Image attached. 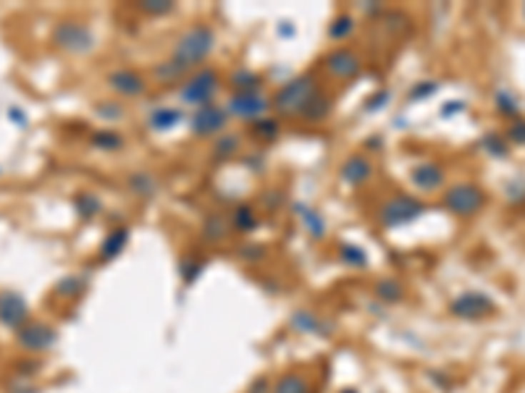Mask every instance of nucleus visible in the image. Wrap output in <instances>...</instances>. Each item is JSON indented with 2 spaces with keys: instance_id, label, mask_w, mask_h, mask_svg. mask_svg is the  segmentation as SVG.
Listing matches in <instances>:
<instances>
[{
  "instance_id": "nucleus-1",
  "label": "nucleus",
  "mask_w": 525,
  "mask_h": 393,
  "mask_svg": "<svg viewBox=\"0 0 525 393\" xmlns=\"http://www.w3.org/2000/svg\"><path fill=\"white\" fill-rule=\"evenodd\" d=\"M213 50H216V29L208 24H192L174 40L169 61L181 73H189L202 68Z\"/></svg>"
},
{
  "instance_id": "nucleus-2",
  "label": "nucleus",
  "mask_w": 525,
  "mask_h": 393,
  "mask_svg": "<svg viewBox=\"0 0 525 393\" xmlns=\"http://www.w3.org/2000/svg\"><path fill=\"white\" fill-rule=\"evenodd\" d=\"M321 92L324 89H321V84H318L313 73H302V76L289 79L271 97V108H274L279 118H302Z\"/></svg>"
},
{
  "instance_id": "nucleus-3",
  "label": "nucleus",
  "mask_w": 525,
  "mask_h": 393,
  "mask_svg": "<svg viewBox=\"0 0 525 393\" xmlns=\"http://www.w3.org/2000/svg\"><path fill=\"white\" fill-rule=\"evenodd\" d=\"M219 89H221L219 71L210 68V66H202V68L192 71L179 84V100L186 105H194V108H202V105H210V100L219 95Z\"/></svg>"
},
{
  "instance_id": "nucleus-4",
  "label": "nucleus",
  "mask_w": 525,
  "mask_h": 393,
  "mask_svg": "<svg viewBox=\"0 0 525 393\" xmlns=\"http://www.w3.org/2000/svg\"><path fill=\"white\" fill-rule=\"evenodd\" d=\"M50 42L56 45L58 50H64L69 56H87L95 50V34L87 24L81 21H74V19H64L53 26L50 32Z\"/></svg>"
},
{
  "instance_id": "nucleus-5",
  "label": "nucleus",
  "mask_w": 525,
  "mask_h": 393,
  "mask_svg": "<svg viewBox=\"0 0 525 393\" xmlns=\"http://www.w3.org/2000/svg\"><path fill=\"white\" fill-rule=\"evenodd\" d=\"M423 213H426V205L418 197H412V194H391L379 208V223L384 228H396V225L412 223Z\"/></svg>"
},
{
  "instance_id": "nucleus-6",
  "label": "nucleus",
  "mask_w": 525,
  "mask_h": 393,
  "mask_svg": "<svg viewBox=\"0 0 525 393\" xmlns=\"http://www.w3.org/2000/svg\"><path fill=\"white\" fill-rule=\"evenodd\" d=\"M229 118L234 116L239 121H247V123H255V121L266 118L271 108V97L263 92V89H250V92H231L226 103Z\"/></svg>"
},
{
  "instance_id": "nucleus-7",
  "label": "nucleus",
  "mask_w": 525,
  "mask_h": 393,
  "mask_svg": "<svg viewBox=\"0 0 525 393\" xmlns=\"http://www.w3.org/2000/svg\"><path fill=\"white\" fill-rule=\"evenodd\" d=\"M486 205V192L476 184H454L444 192V208L457 218L478 215Z\"/></svg>"
},
{
  "instance_id": "nucleus-8",
  "label": "nucleus",
  "mask_w": 525,
  "mask_h": 393,
  "mask_svg": "<svg viewBox=\"0 0 525 393\" xmlns=\"http://www.w3.org/2000/svg\"><path fill=\"white\" fill-rule=\"evenodd\" d=\"M324 71L334 81H355L363 73V58L357 56V50L339 45L324 58Z\"/></svg>"
},
{
  "instance_id": "nucleus-9",
  "label": "nucleus",
  "mask_w": 525,
  "mask_h": 393,
  "mask_svg": "<svg viewBox=\"0 0 525 393\" xmlns=\"http://www.w3.org/2000/svg\"><path fill=\"white\" fill-rule=\"evenodd\" d=\"M229 123V111L221 105H202L192 116V134L194 137H216L224 134Z\"/></svg>"
},
{
  "instance_id": "nucleus-10",
  "label": "nucleus",
  "mask_w": 525,
  "mask_h": 393,
  "mask_svg": "<svg viewBox=\"0 0 525 393\" xmlns=\"http://www.w3.org/2000/svg\"><path fill=\"white\" fill-rule=\"evenodd\" d=\"M58 330L42 320H29L21 330H16V344L24 352H48L56 344Z\"/></svg>"
},
{
  "instance_id": "nucleus-11",
  "label": "nucleus",
  "mask_w": 525,
  "mask_h": 393,
  "mask_svg": "<svg viewBox=\"0 0 525 393\" xmlns=\"http://www.w3.org/2000/svg\"><path fill=\"white\" fill-rule=\"evenodd\" d=\"M29 322V305L16 291H0V325L21 330Z\"/></svg>"
},
{
  "instance_id": "nucleus-12",
  "label": "nucleus",
  "mask_w": 525,
  "mask_h": 393,
  "mask_svg": "<svg viewBox=\"0 0 525 393\" xmlns=\"http://www.w3.org/2000/svg\"><path fill=\"white\" fill-rule=\"evenodd\" d=\"M108 87L114 89L119 97H142L147 92V79L139 71L129 68V66H121L116 71L108 73Z\"/></svg>"
},
{
  "instance_id": "nucleus-13",
  "label": "nucleus",
  "mask_w": 525,
  "mask_h": 393,
  "mask_svg": "<svg viewBox=\"0 0 525 393\" xmlns=\"http://www.w3.org/2000/svg\"><path fill=\"white\" fill-rule=\"evenodd\" d=\"M449 310H452L457 317H462V320H481L486 315H491L496 307H494V302L486 297V294L468 291V294H460V297L454 299L452 305H449Z\"/></svg>"
},
{
  "instance_id": "nucleus-14",
  "label": "nucleus",
  "mask_w": 525,
  "mask_h": 393,
  "mask_svg": "<svg viewBox=\"0 0 525 393\" xmlns=\"http://www.w3.org/2000/svg\"><path fill=\"white\" fill-rule=\"evenodd\" d=\"M446 181V173L439 163H418L415 168L410 170V184L418 189V192H439Z\"/></svg>"
},
{
  "instance_id": "nucleus-15",
  "label": "nucleus",
  "mask_w": 525,
  "mask_h": 393,
  "mask_svg": "<svg viewBox=\"0 0 525 393\" xmlns=\"http://www.w3.org/2000/svg\"><path fill=\"white\" fill-rule=\"evenodd\" d=\"M373 176V163L371 158H365V155H349L347 160L341 163L339 168V178L344 181L347 186H363L368 184Z\"/></svg>"
},
{
  "instance_id": "nucleus-16",
  "label": "nucleus",
  "mask_w": 525,
  "mask_h": 393,
  "mask_svg": "<svg viewBox=\"0 0 525 393\" xmlns=\"http://www.w3.org/2000/svg\"><path fill=\"white\" fill-rule=\"evenodd\" d=\"M234 231L231 228V220H229L226 215H221V213H210L208 218H205V223H202V241L205 244H221V241L226 239L229 233Z\"/></svg>"
},
{
  "instance_id": "nucleus-17",
  "label": "nucleus",
  "mask_w": 525,
  "mask_h": 393,
  "mask_svg": "<svg viewBox=\"0 0 525 393\" xmlns=\"http://www.w3.org/2000/svg\"><path fill=\"white\" fill-rule=\"evenodd\" d=\"M271 393H313V385L302 372H286L271 385Z\"/></svg>"
},
{
  "instance_id": "nucleus-18",
  "label": "nucleus",
  "mask_w": 525,
  "mask_h": 393,
  "mask_svg": "<svg viewBox=\"0 0 525 393\" xmlns=\"http://www.w3.org/2000/svg\"><path fill=\"white\" fill-rule=\"evenodd\" d=\"M129 241V231L126 228H114V231L105 236L103 247H100V262H111L114 257L121 255V249Z\"/></svg>"
},
{
  "instance_id": "nucleus-19",
  "label": "nucleus",
  "mask_w": 525,
  "mask_h": 393,
  "mask_svg": "<svg viewBox=\"0 0 525 393\" xmlns=\"http://www.w3.org/2000/svg\"><path fill=\"white\" fill-rule=\"evenodd\" d=\"M181 121V111L179 108H158V111L150 113V128L153 131H169V128H174Z\"/></svg>"
},
{
  "instance_id": "nucleus-20",
  "label": "nucleus",
  "mask_w": 525,
  "mask_h": 393,
  "mask_svg": "<svg viewBox=\"0 0 525 393\" xmlns=\"http://www.w3.org/2000/svg\"><path fill=\"white\" fill-rule=\"evenodd\" d=\"M229 220H231V228H234V231L247 233L258 225L260 215L255 213V208H250V205H239V208H234V213H231Z\"/></svg>"
},
{
  "instance_id": "nucleus-21",
  "label": "nucleus",
  "mask_w": 525,
  "mask_h": 393,
  "mask_svg": "<svg viewBox=\"0 0 525 393\" xmlns=\"http://www.w3.org/2000/svg\"><path fill=\"white\" fill-rule=\"evenodd\" d=\"M129 189L131 194H139V197H153L158 192V181L150 170H137L129 176Z\"/></svg>"
},
{
  "instance_id": "nucleus-22",
  "label": "nucleus",
  "mask_w": 525,
  "mask_h": 393,
  "mask_svg": "<svg viewBox=\"0 0 525 393\" xmlns=\"http://www.w3.org/2000/svg\"><path fill=\"white\" fill-rule=\"evenodd\" d=\"M229 84H231V89H234V92H250V89H263V84H260V76L255 71H250V68H236V71L231 73Z\"/></svg>"
},
{
  "instance_id": "nucleus-23",
  "label": "nucleus",
  "mask_w": 525,
  "mask_h": 393,
  "mask_svg": "<svg viewBox=\"0 0 525 393\" xmlns=\"http://www.w3.org/2000/svg\"><path fill=\"white\" fill-rule=\"evenodd\" d=\"M352 32H355V19L349 16V14H339L329 24V40L331 42H344Z\"/></svg>"
},
{
  "instance_id": "nucleus-24",
  "label": "nucleus",
  "mask_w": 525,
  "mask_h": 393,
  "mask_svg": "<svg viewBox=\"0 0 525 393\" xmlns=\"http://www.w3.org/2000/svg\"><path fill=\"white\" fill-rule=\"evenodd\" d=\"M250 134L255 139H263V142H274L276 137H279V134H281V128H279V118H260V121H255V123H252V128H250Z\"/></svg>"
},
{
  "instance_id": "nucleus-25",
  "label": "nucleus",
  "mask_w": 525,
  "mask_h": 393,
  "mask_svg": "<svg viewBox=\"0 0 525 393\" xmlns=\"http://www.w3.org/2000/svg\"><path fill=\"white\" fill-rule=\"evenodd\" d=\"M331 108H334V97H329V95H326V92H321V95H318V97H315V100H313V105L307 108V113H305V116H302V118H307V121H313V123H318V121L329 118V113H331Z\"/></svg>"
},
{
  "instance_id": "nucleus-26",
  "label": "nucleus",
  "mask_w": 525,
  "mask_h": 393,
  "mask_svg": "<svg viewBox=\"0 0 525 393\" xmlns=\"http://www.w3.org/2000/svg\"><path fill=\"white\" fill-rule=\"evenodd\" d=\"M376 297L381 302H399L404 297V286L396 278H384V281L376 283Z\"/></svg>"
},
{
  "instance_id": "nucleus-27",
  "label": "nucleus",
  "mask_w": 525,
  "mask_h": 393,
  "mask_svg": "<svg viewBox=\"0 0 525 393\" xmlns=\"http://www.w3.org/2000/svg\"><path fill=\"white\" fill-rule=\"evenodd\" d=\"M494 103H496V111L501 116H507V118H520V103H517L515 95H509L507 89H499L496 95H494Z\"/></svg>"
},
{
  "instance_id": "nucleus-28",
  "label": "nucleus",
  "mask_w": 525,
  "mask_h": 393,
  "mask_svg": "<svg viewBox=\"0 0 525 393\" xmlns=\"http://www.w3.org/2000/svg\"><path fill=\"white\" fill-rule=\"evenodd\" d=\"M121 145H124L121 134H116L114 128H103V131H97L95 137H92V147L103 150V153H114Z\"/></svg>"
},
{
  "instance_id": "nucleus-29",
  "label": "nucleus",
  "mask_w": 525,
  "mask_h": 393,
  "mask_svg": "<svg viewBox=\"0 0 525 393\" xmlns=\"http://www.w3.org/2000/svg\"><path fill=\"white\" fill-rule=\"evenodd\" d=\"M299 215H302V223H305L307 233H310L313 239H324V236H326V220H324V218L318 215L315 210H310V208H305L302 213H299Z\"/></svg>"
},
{
  "instance_id": "nucleus-30",
  "label": "nucleus",
  "mask_w": 525,
  "mask_h": 393,
  "mask_svg": "<svg viewBox=\"0 0 525 393\" xmlns=\"http://www.w3.org/2000/svg\"><path fill=\"white\" fill-rule=\"evenodd\" d=\"M216 158H221V160H226V158H234L236 153H239V137L236 134H221V139L216 142Z\"/></svg>"
},
{
  "instance_id": "nucleus-31",
  "label": "nucleus",
  "mask_w": 525,
  "mask_h": 393,
  "mask_svg": "<svg viewBox=\"0 0 525 393\" xmlns=\"http://www.w3.org/2000/svg\"><path fill=\"white\" fill-rule=\"evenodd\" d=\"M74 205H76V213H79L81 218H95L97 210H100V200H97L95 194H89V192L76 194Z\"/></svg>"
},
{
  "instance_id": "nucleus-32",
  "label": "nucleus",
  "mask_w": 525,
  "mask_h": 393,
  "mask_svg": "<svg viewBox=\"0 0 525 393\" xmlns=\"http://www.w3.org/2000/svg\"><path fill=\"white\" fill-rule=\"evenodd\" d=\"M291 322H294V325H297L302 333H315V330L324 328V320H321V317H315V315H310V312L294 315V320H291Z\"/></svg>"
},
{
  "instance_id": "nucleus-33",
  "label": "nucleus",
  "mask_w": 525,
  "mask_h": 393,
  "mask_svg": "<svg viewBox=\"0 0 525 393\" xmlns=\"http://www.w3.org/2000/svg\"><path fill=\"white\" fill-rule=\"evenodd\" d=\"M176 9L174 3H155V0H147V3H137V11L145 14V16H166L171 11Z\"/></svg>"
},
{
  "instance_id": "nucleus-34",
  "label": "nucleus",
  "mask_w": 525,
  "mask_h": 393,
  "mask_svg": "<svg viewBox=\"0 0 525 393\" xmlns=\"http://www.w3.org/2000/svg\"><path fill=\"white\" fill-rule=\"evenodd\" d=\"M95 113L100 116V118H105V121H111V123H114V121L124 118V105L121 103H97Z\"/></svg>"
},
{
  "instance_id": "nucleus-35",
  "label": "nucleus",
  "mask_w": 525,
  "mask_h": 393,
  "mask_svg": "<svg viewBox=\"0 0 525 393\" xmlns=\"http://www.w3.org/2000/svg\"><path fill=\"white\" fill-rule=\"evenodd\" d=\"M81 286H84L81 278H76V275H66L64 281L56 286V294H61L64 299H69V297H74V294H79Z\"/></svg>"
},
{
  "instance_id": "nucleus-36",
  "label": "nucleus",
  "mask_w": 525,
  "mask_h": 393,
  "mask_svg": "<svg viewBox=\"0 0 525 393\" xmlns=\"http://www.w3.org/2000/svg\"><path fill=\"white\" fill-rule=\"evenodd\" d=\"M509 139L515 145H525V118H515L509 126Z\"/></svg>"
},
{
  "instance_id": "nucleus-37",
  "label": "nucleus",
  "mask_w": 525,
  "mask_h": 393,
  "mask_svg": "<svg viewBox=\"0 0 525 393\" xmlns=\"http://www.w3.org/2000/svg\"><path fill=\"white\" fill-rule=\"evenodd\" d=\"M486 145L491 147V150H489V153H491V155H496V158H504V155H507V150H504V145H501L499 139H494V137H486Z\"/></svg>"
}]
</instances>
